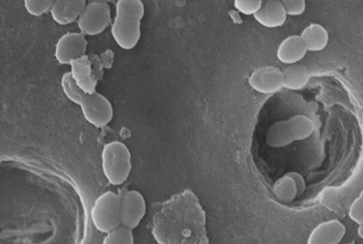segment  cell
Instances as JSON below:
<instances>
[{"label":"cell","mask_w":363,"mask_h":244,"mask_svg":"<svg viewBox=\"0 0 363 244\" xmlns=\"http://www.w3.org/2000/svg\"><path fill=\"white\" fill-rule=\"evenodd\" d=\"M284 88L291 91L303 89L308 84L311 75L309 69L303 64L288 66L283 70Z\"/></svg>","instance_id":"17"},{"label":"cell","mask_w":363,"mask_h":244,"mask_svg":"<svg viewBox=\"0 0 363 244\" xmlns=\"http://www.w3.org/2000/svg\"><path fill=\"white\" fill-rule=\"evenodd\" d=\"M82 115L88 123L101 129L111 123L113 110L110 101L101 94H84L80 103Z\"/></svg>","instance_id":"6"},{"label":"cell","mask_w":363,"mask_h":244,"mask_svg":"<svg viewBox=\"0 0 363 244\" xmlns=\"http://www.w3.org/2000/svg\"><path fill=\"white\" fill-rule=\"evenodd\" d=\"M347 244H354V243H347Z\"/></svg>","instance_id":"26"},{"label":"cell","mask_w":363,"mask_h":244,"mask_svg":"<svg viewBox=\"0 0 363 244\" xmlns=\"http://www.w3.org/2000/svg\"><path fill=\"white\" fill-rule=\"evenodd\" d=\"M134 243L133 230L121 226L106 234L101 244H134Z\"/></svg>","instance_id":"19"},{"label":"cell","mask_w":363,"mask_h":244,"mask_svg":"<svg viewBox=\"0 0 363 244\" xmlns=\"http://www.w3.org/2000/svg\"><path fill=\"white\" fill-rule=\"evenodd\" d=\"M111 22V9L104 1H94L86 5L77 20L80 33L97 36L104 32Z\"/></svg>","instance_id":"5"},{"label":"cell","mask_w":363,"mask_h":244,"mask_svg":"<svg viewBox=\"0 0 363 244\" xmlns=\"http://www.w3.org/2000/svg\"><path fill=\"white\" fill-rule=\"evenodd\" d=\"M115 12L111 28V36L120 48L133 50L141 37L144 5L140 0H119L116 4Z\"/></svg>","instance_id":"2"},{"label":"cell","mask_w":363,"mask_h":244,"mask_svg":"<svg viewBox=\"0 0 363 244\" xmlns=\"http://www.w3.org/2000/svg\"><path fill=\"white\" fill-rule=\"evenodd\" d=\"M234 8L242 15L255 16L262 8V0H235Z\"/></svg>","instance_id":"21"},{"label":"cell","mask_w":363,"mask_h":244,"mask_svg":"<svg viewBox=\"0 0 363 244\" xmlns=\"http://www.w3.org/2000/svg\"><path fill=\"white\" fill-rule=\"evenodd\" d=\"M87 41L80 33H69L60 37L55 48V57L60 65L69 66L86 55Z\"/></svg>","instance_id":"7"},{"label":"cell","mask_w":363,"mask_h":244,"mask_svg":"<svg viewBox=\"0 0 363 244\" xmlns=\"http://www.w3.org/2000/svg\"><path fill=\"white\" fill-rule=\"evenodd\" d=\"M248 81L251 88L257 93L274 95L284 88V73L275 66H262L252 73Z\"/></svg>","instance_id":"9"},{"label":"cell","mask_w":363,"mask_h":244,"mask_svg":"<svg viewBox=\"0 0 363 244\" xmlns=\"http://www.w3.org/2000/svg\"><path fill=\"white\" fill-rule=\"evenodd\" d=\"M300 37L308 52L323 51L329 42L327 29L320 23H312L302 30Z\"/></svg>","instance_id":"16"},{"label":"cell","mask_w":363,"mask_h":244,"mask_svg":"<svg viewBox=\"0 0 363 244\" xmlns=\"http://www.w3.org/2000/svg\"><path fill=\"white\" fill-rule=\"evenodd\" d=\"M348 216L357 225L363 224V190L351 204Z\"/></svg>","instance_id":"23"},{"label":"cell","mask_w":363,"mask_h":244,"mask_svg":"<svg viewBox=\"0 0 363 244\" xmlns=\"http://www.w3.org/2000/svg\"><path fill=\"white\" fill-rule=\"evenodd\" d=\"M357 235L363 240V224L359 226L357 228Z\"/></svg>","instance_id":"25"},{"label":"cell","mask_w":363,"mask_h":244,"mask_svg":"<svg viewBox=\"0 0 363 244\" xmlns=\"http://www.w3.org/2000/svg\"><path fill=\"white\" fill-rule=\"evenodd\" d=\"M101 162L103 173L110 185H122L129 178L132 156L124 143L113 141L106 144L102 150Z\"/></svg>","instance_id":"3"},{"label":"cell","mask_w":363,"mask_h":244,"mask_svg":"<svg viewBox=\"0 0 363 244\" xmlns=\"http://www.w3.org/2000/svg\"><path fill=\"white\" fill-rule=\"evenodd\" d=\"M287 120H281L270 124L264 134V142L270 149L287 147L294 142Z\"/></svg>","instance_id":"14"},{"label":"cell","mask_w":363,"mask_h":244,"mask_svg":"<svg viewBox=\"0 0 363 244\" xmlns=\"http://www.w3.org/2000/svg\"><path fill=\"white\" fill-rule=\"evenodd\" d=\"M255 21L267 28H277L283 26L287 15L281 1L271 0L263 4L260 11L254 16Z\"/></svg>","instance_id":"13"},{"label":"cell","mask_w":363,"mask_h":244,"mask_svg":"<svg viewBox=\"0 0 363 244\" xmlns=\"http://www.w3.org/2000/svg\"><path fill=\"white\" fill-rule=\"evenodd\" d=\"M281 4L287 16H299L306 11L307 4L305 0H283Z\"/></svg>","instance_id":"24"},{"label":"cell","mask_w":363,"mask_h":244,"mask_svg":"<svg viewBox=\"0 0 363 244\" xmlns=\"http://www.w3.org/2000/svg\"><path fill=\"white\" fill-rule=\"evenodd\" d=\"M69 66V74L73 81L84 93L91 95L96 93L97 81L93 75L90 61L86 55L73 61Z\"/></svg>","instance_id":"11"},{"label":"cell","mask_w":363,"mask_h":244,"mask_svg":"<svg viewBox=\"0 0 363 244\" xmlns=\"http://www.w3.org/2000/svg\"><path fill=\"white\" fill-rule=\"evenodd\" d=\"M121 226L130 230L136 228L146 213V203L138 191L126 192L121 197Z\"/></svg>","instance_id":"8"},{"label":"cell","mask_w":363,"mask_h":244,"mask_svg":"<svg viewBox=\"0 0 363 244\" xmlns=\"http://www.w3.org/2000/svg\"><path fill=\"white\" fill-rule=\"evenodd\" d=\"M155 205L152 233L160 244H208L206 212L192 190Z\"/></svg>","instance_id":"1"},{"label":"cell","mask_w":363,"mask_h":244,"mask_svg":"<svg viewBox=\"0 0 363 244\" xmlns=\"http://www.w3.org/2000/svg\"><path fill=\"white\" fill-rule=\"evenodd\" d=\"M85 1H55L50 11L55 23L67 25L77 21L86 6Z\"/></svg>","instance_id":"15"},{"label":"cell","mask_w":363,"mask_h":244,"mask_svg":"<svg viewBox=\"0 0 363 244\" xmlns=\"http://www.w3.org/2000/svg\"><path fill=\"white\" fill-rule=\"evenodd\" d=\"M345 234L346 228L340 221L330 220L313 228L307 244H339Z\"/></svg>","instance_id":"10"},{"label":"cell","mask_w":363,"mask_h":244,"mask_svg":"<svg viewBox=\"0 0 363 244\" xmlns=\"http://www.w3.org/2000/svg\"><path fill=\"white\" fill-rule=\"evenodd\" d=\"M287 121L295 141L306 140L314 132L313 121L305 115H295Z\"/></svg>","instance_id":"18"},{"label":"cell","mask_w":363,"mask_h":244,"mask_svg":"<svg viewBox=\"0 0 363 244\" xmlns=\"http://www.w3.org/2000/svg\"><path fill=\"white\" fill-rule=\"evenodd\" d=\"M308 52L300 35H291L281 42L277 52V57L281 64L292 66L303 59Z\"/></svg>","instance_id":"12"},{"label":"cell","mask_w":363,"mask_h":244,"mask_svg":"<svg viewBox=\"0 0 363 244\" xmlns=\"http://www.w3.org/2000/svg\"><path fill=\"white\" fill-rule=\"evenodd\" d=\"M121 197L113 192H106L94 202L91 209V220L95 228L108 233L121 226Z\"/></svg>","instance_id":"4"},{"label":"cell","mask_w":363,"mask_h":244,"mask_svg":"<svg viewBox=\"0 0 363 244\" xmlns=\"http://www.w3.org/2000/svg\"><path fill=\"white\" fill-rule=\"evenodd\" d=\"M62 88L66 98L76 105H79L85 93L73 81L69 72L65 74L62 79Z\"/></svg>","instance_id":"20"},{"label":"cell","mask_w":363,"mask_h":244,"mask_svg":"<svg viewBox=\"0 0 363 244\" xmlns=\"http://www.w3.org/2000/svg\"><path fill=\"white\" fill-rule=\"evenodd\" d=\"M53 1H32L26 0L23 5L26 12L33 16H41L50 11Z\"/></svg>","instance_id":"22"}]
</instances>
